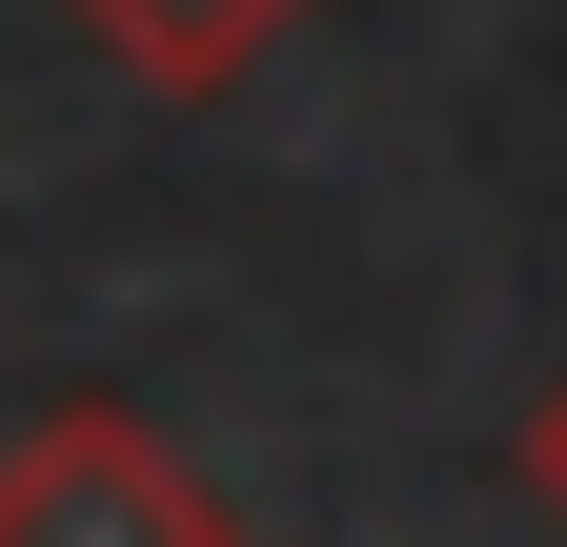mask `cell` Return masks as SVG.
<instances>
[{"label":"cell","mask_w":567,"mask_h":547,"mask_svg":"<svg viewBox=\"0 0 567 547\" xmlns=\"http://www.w3.org/2000/svg\"><path fill=\"white\" fill-rule=\"evenodd\" d=\"M0 547H224V507L183 487V446L142 405L61 385L21 446H0Z\"/></svg>","instance_id":"cell-1"},{"label":"cell","mask_w":567,"mask_h":547,"mask_svg":"<svg viewBox=\"0 0 567 547\" xmlns=\"http://www.w3.org/2000/svg\"><path fill=\"white\" fill-rule=\"evenodd\" d=\"M122 82H163V102H224V82H264L284 41H305V0H61Z\"/></svg>","instance_id":"cell-2"},{"label":"cell","mask_w":567,"mask_h":547,"mask_svg":"<svg viewBox=\"0 0 567 547\" xmlns=\"http://www.w3.org/2000/svg\"><path fill=\"white\" fill-rule=\"evenodd\" d=\"M527 487H547V507H567V385H547V426H527Z\"/></svg>","instance_id":"cell-3"}]
</instances>
